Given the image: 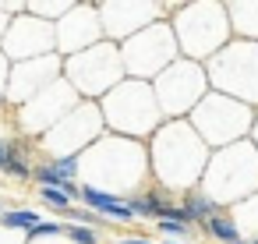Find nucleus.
<instances>
[{
    "mask_svg": "<svg viewBox=\"0 0 258 244\" xmlns=\"http://www.w3.org/2000/svg\"><path fill=\"white\" fill-rule=\"evenodd\" d=\"M78 198L89 205V212H96V216H106V219H117V223H127V219H135L131 216V209H127V202H120L117 195H110V191H96V188H78Z\"/></svg>",
    "mask_w": 258,
    "mask_h": 244,
    "instance_id": "obj_1",
    "label": "nucleus"
},
{
    "mask_svg": "<svg viewBox=\"0 0 258 244\" xmlns=\"http://www.w3.org/2000/svg\"><path fill=\"white\" fill-rule=\"evenodd\" d=\"M205 226H209V233H212L216 240H223V244H244V240H240V230H237V223H233L230 216L212 212V216L205 219Z\"/></svg>",
    "mask_w": 258,
    "mask_h": 244,
    "instance_id": "obj_2",
    "label": "nucleus"
},
{
    "mask_svg": "<svg viewBox=\"0 0 258 244\" xmlns=\"http://www.w3.org/2000/svg\"><path fill=\"white\" fill-rule=\"evenodd\" d=\"M39 223V212L36 209H4V212H0V226H4V230H32Z\"/></svg>",
    "mask_w": 258,
    "mask_h": 244,
    "instance_id": "obj_3",
    "label": "nucleus"
},
{
    "mask_svg": "<svg viewBox=\"0 0 258 244\" xmlns=\"http://www.w3.org/2000/svg\"><path fill=\"white\" fill-rule=\"evenodd\" d=\"M184 209H187V216L191 219H209L212 212H216V205H212V198L209 195H187V202H184Z\"/></svg>",
    "mask_w": 258,
    "mask_h": 244,
    "instance_id": "obj_4",
    "label": "nucleus"
},
{
    "mask_svg": "<svg viewBox=\"0 0 258 244\" xmlns=\"http://www.w3.org/2000/svg\"><path fill=\"white\" fill-rule=\"evenodd\" d=\"M32 180L39 184V188H64L68 180L50 166V163H39V166H32Z\"/></svg>",
    "mask_w": 258,
    "mask_h": 244,
    "instance_id": "obj_5",
    "label": "nucleus"
},
{
    "mask_svg": "<svg viewBox=\"0 0 258 244\" xmlns=\"http://www.w3.org/2000/svg\"><path fill=\"white\" fill-rule=\"evenodd\" d=\"M18 149H22V145H18ZM18 149L11 152V159H8L4 166H0V170H4L8 177H18V180H25V177H32V166L22 159V152H18Z\"/></svg>",
    "mask_w": 258,
    "mask_h": 244,
    "instance_id": "obj_6",
    "label": "nucleus"
},
{
    "mask_svg": "<svg viewBox=\"0 0 258 244\" xmlns=\"http://www.w3.org/2000/svg\"><path fill=\"white\" fill-rule=\"evenodd\" d=\"M39 198L46 202V205H53V209H60V212H68L71 209V198L60 191V188H39Z\"/></svg>",
    "mask_w": 258,
    "mask_h": 244,
    "instance_id": "obj_7",
    "label": "nucleus"
},
{
    "mask_svg": "<svg viewBox=\"0 0 258 244\" xmlns=\"http://www.w3.org/2000/svg\"><path fill=\"white\" fill-rule=\"evenodd\" d=\"M50 166L64 177V180H75V173H78V159L75 156H60V159H50Z\"/></svg>",
    "mask_w": 258,
    "mask_h": 244,
    "instance_id": "obj_8",
    "label": "nucleus"
},
{
    "mask_svg": "<svg viewBox=\"0 0 258 244\" xmlns=\"http://www.w3.org/2000/svg\"><path fill=\"white\" fill-rule=\"evenodd\" d=\"M159 219H166V223H180V226H191V223H195V219L187 216L184 205H166V209L159 212Z\"/></svg>",
    "mask_w": 258,
    "mask_h": 244,
    "instance_id": "obj_9",
    "label": "nucleus"
},
{
    "mask_svg": "<svg viewBox=\"0 0 258 244\" xmlns=\"http://www.w3.org/2000/svg\"><path fill=\"white\" fill-rule=\"evenodd\" d=\"M60 233H64L60 223H43V219H39V223L29 230V240H39V237H60Z\"/></svg>",
    "mask_w": 258,
    "mask_h": 244,
    "instance_id": "obj_10",
    "label": "nucleus"
},
{
    "mask_svg": "<svg viewBox=\"0 0 258 244\" xmlns=\"http://www.w3.org/2000/svg\"><path fill=\"white\" fill-rule=\"evenodd\" d=\"M64 233L75 244H96V230H89V226H64Z\"/></svg>",
    "mask_w": 258,
    "mask_h": 244,
    "instance_id": "obj_11",
    "label": "nucleus"
},
{
    "mask_svg": "<svg viewBox=\"0 0 258 244\" xmlns=\"http://www.w3.org/2000/svg\"><path fill=\"white\" fill-rule=\"evenodd\" d=\"M156 223H159V230L170 233V237H187V233H191V226H180V223H166V219H156Z\"/></svg>",
    "mask_w": 258,
    "mask_h": 244,
    "instance_id": "obj_12",
    "label": "nucleus"
},
{
    "mask_svg": "<svg viewBox=\"0 0 258 244\" xmlns=\"http://www.w3.org/2000/svg\"><path fill=\"white\" fill-rule=\"evenodd\" d=\"M18 149V142H8V138H0V166H4L11 159V152Z\"/></svg>",
    "mask_w": 258,
    "mask_h": 244,
    "instance_id": "obj_13",
    "label": "nucleus"
},
{
    "mask_svg": "<svg viewBox=\"0 0 258 244\" xmlns=\"http://www.w3.org/2000/svg\"><path fill=\"white\" fill-rule=\"evenodd\" d=\"M127 244H152V240H142V237H131Z\"/></svg>",
    "mask_w": 258,
    "mask_h": 244,
    "instance_id": "obj_14",
    "label": "nucleus"
},
{
    "mask_svg": "<svg viewBox=\"0 0 258 244\" xmlns=\"http://www.w3.org/2000/svg\"><path fill=\"white\" fill-rule=\"evenodd\" d=\"M166 244H180V240H166Z\"/></svg>",
    "mask_w": 258,
    "mask_h": 244,
    "instance_id": "obj_15",
    "label": "nucleus"
},
{
    "mask_svg": "<svg viewBox=\"0 0 258 244\" xmlns=\"http://www.w3.org/2000/svg\"><path fill=\"white\" fill-rule=\"evenodd\" d=\"M254 244H258V240H254Z\"/></svg>",
    "mask_w": 258,
    "mask_h": 244,
    "instance_id": "obj_16",
    "label": "nucleus"
}]
</instances>
